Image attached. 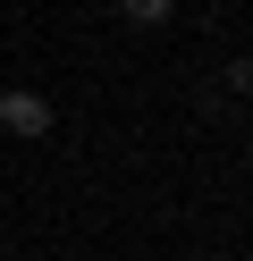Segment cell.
I'll list each match as a JSON object with an SVG mask.
<instances>
[{
	"label": "cell",
	"instance_id": "cell-1",
	"mask_svg": "<svg viewBox=\"0 0 253 261\" xmlns=\"http://www.w3.org/2000/svg\"><path fill=\"white\" fill-rule=\"evenodd\" d=\"M51 118H59V110H51V93H34V85H9V93H0V135L42 143V135H51Z\"/></svg>",
	"mask_w": 253,
	"mask_h": 261
},
{
	"label": "cell",
	"instance_id": "cell-2",
	"mask_svg": "<svg viewBox=\"0 0 253 261\" xmlns=\"http://www.w3.org/2000/svg\"><path fill=\"white\" fill-rule=\"evenodd\" d=\"M169 9H177V0H118L127 25H169Z\"/></svg>",
	"mask_w": 253,
	"mask_h": 261
},
{
	"label": "cell",
	"instance_id": "cell-3",
	"mask_svg": "<svg viewBox=\"0 0 253 261\" xmlns=\"http://www.w3.org/2000/svg\"><path fill=\"white\" fill-rule=\"evenodd\" d=\"M228 93H253V59H236V68H228Z\"/></svg>",
	"mask_w": 253,
	"mask_h": 261
},
{
	"label": "cell",
	"instance_id": "cell-4",
	"mask_svg": "<svg viewBox=\"0 0 253 261\" xmlns=\"http://www.w3.org/2000/svg\"><path fill=\"white\" fill-rule=\"evenodd\" d=\"M0 227H9V219H0Z\"/></svg>",
	"mask_w": 253,
	"mask_h": 261
}]
</instances>
